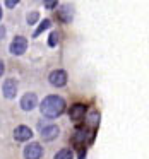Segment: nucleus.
Segmentation results:
<instances>
[{
    "instance_id": "1",
    "label": "nucleus",
    "mask_w": 149,
    "mask_h": 159,
    "mask_svg": "<svg viewBox=\"0 0 149 159\" xmlns=\"http://www.w3.org/2000/svg\"><path fill=\"white\" fill-rule=\"evenodd\" d=\"M40 110H41V113L46 118H57L65 110V101L60 96H55V94L53 96H46L41 101V104H40Z\"/></svg>"
},
{
    "instance_id": "2",
    "label": "nucleus",
    "mask_w": 149,
    "mask_h": 159,
    "mask_svg": "<svg viewBox=\"0 0 149 159\" xmlns=\"http://www.w3.org/2000/svg\"><path fill=\"white\" fill-rule=\"evenodd\" d=\"M9 50H11V53H12V55H16V57L22 55V53L28 50V41H26V38H24V36H16V38L12 39Z\"/></svg>"
},
{
    "instance_id": "3",
    "label": "nucleus",
    "mask_w": 149,
    "mask_h": 159,
    "mask_svg": "<svg viewBox=\"0 0 149 159\" xmlns=\"http://www.w3.org/2000/svg\"><path fill=\"white\" fill-rule=\"evenodd\" d=\"M50 84H53L55 87H63L67 84V72L65 70H53L52 74H50Z\"/></svg>"
},
{
    "instance_id": "4",
    "label": "nucleus",
    "mask_w": 149,
    "mask_h": 159,
    "mask_svg": "<svg viewBox=\"0 0 149 159\" xmlns=\"http://www.w3.org/2000/svg\"><path fill=\"white\" fill-rule=\"evenodd\" d=\"M43 154H45V151L40 144H29L24 149V159H40L43 157Z\"/></svg>"
},
{
    "instance_id": "5",
    "label": "nucleus",
    "mask_w": 149,
    "mask_h": 159,
    "mask_svg": "<svg viewBox=\"0 0 149 159\" xmlns=\"http://www.w3.org/2000/svg\"><path fill=\"white\" fill-rule=\"evenodd\" d=\"M21 106L24 111H31L38 106V96L35 93H26L21 99Z\"/></svg>"
},
{
    "instance_id": "6",
    "label": "nucleus",
    "mask_w": 149,
    "mask_h": 159,
    "mask_svg": "<svg viewBox=\"0 0 149 159\" xmlns=\"http://www.w3.org/2000/svg\"><path fill=\"white\" fill-rule=\"evenodd\" d=\"M2 93H4V96L7 98V99H12V98L17 94V80L16 79H7L4 82V87H2Z\"/></svg>"
},
{
    "instance_id": "7",
    "label": "nucleus",
    "mask_w": 149,
    "mask_h": 159,
    "mask_svg": "<svg viewBox=\"0 0 149 159\" xmlns=\"http://www.w3.org/2000/svg\"><path fill=\"white\" fill-rule=\"evenodd\" d=\"M31 137H33V132H31L29 127H26V125H19V127H16L14 139L17 142H26V140H29Z\"/></svg>"
},
{
    "instance_id": "8",
    "label": "nucleus",
    "mask_w": 149,
    "mask_h": 159,
    "mask_svg": "<svg viewBox=\"0 0 149 159\" xmlns=\"http://www.w3.org/2000/svg\"><path fill=\"white\" fill-rule=\"evenodd\" d=\"M58 134H60V130H58L57 125H48V127H45L41 130V139L50 142V140H53V139L58 137Z\"/></svg>"
},
{
    "instance_id": "9",
    "label": "nucleus",
    "mask_w": 149,
    "mask_h": 159,
    "mask_svg": "<svg viewBox=\"0 0 149 159\" xmlns=\"http://www.w3.org/2000/svg\"><path fill=\"white\" fill-rule=\"evenodd\" d=\"M84 115H86V106L81 103H76L72 108H70V118H72L74 121H79L84 118Z\"/></svg>"
},
{
    "instance_id": "10",
    "label": "nucleus",
    "mask_w": 149,
    "mask_h": 159,
    "mask_svg": "<svg viewBox=\"0 0 149 159\" xmlns=\"http://www.w3.org/2000/svg\"><path fill=\"white\" fill-rule=\"evenodd\" d=\"M74 157V152L70 149H62L55 154V159H72Z\"/></svg>"
},
{
    "instance_id": "11",
    "label": "nucleus",
    "mask_w": 149,
    "mask_h": 159,
    "mask_svg": "<svg viewBox=\"0 0 149 159\" xmlns=\"http://www.w3.org/2000/svg\"><path fill=\"white\" fill-rule=\"evenodd\" d=\"M48 28H50V19H45V21H41V22H40L38 29L35 31V34H33V36H35V38H38V36L41 34V33L45 31V29H48Z\"/></svg>"
},
{
    "instance_id": "12",
    "label": "nucleus",
    "mask_w": 149,
    "mask_h": 159,
    "mask_svg": "<svg viewBox=\"0 0 149 159\" xmlns=\"http://www.w3.org/2000/svg\"><path fill=\"white\" fill-rule=\"evenodd\" d=\"M58 16L62 21H70V17H72V12H70V9H62V11H58Z\"/></svg>"
},
{
    "instance_id": "13",
    "label": "nucleus",
    "mask_w": 149,
    "mask_h": 159,
    "mask_svg": "<svg viewBox=\"0 0 149 159\" xmlns=\"http://www.w3.org/2000/svg\"><path fill=\"white\" fill-rule=\"evenodd\" d=\"M58 45V33H52L48 39V46H57Z\"/></svg>"
},
{
    "instance_id": "14",
    "label": "nucleus",
    "mask_w": 149,
    "mask_h": 159,
    "mask_svg": "<svg viewBox=\"0 0 149 159\" xmlns=\"http://www.w3.org/2000/svg\"><path fill=\"white\" fill-rule=\"evenodd\" d=\"M38 19H40V12H31V14L28 16V22H29V24H35Z\"/></svg>"
},
{
    "instance_id": "15",
    "label": "nucleus",
    "mask_w": 149,
    "mask_h": 159,
    "mask_svg": "<svg viewBox=\"0 0 149 159\" xmlns=\"http://www.w3.org/2000/svg\"><path fill=\"white\" fill-rule=\"evenodd\" d=\"M5 5H7V7H16V5H17V0H7V2H5Z\"/></svg>"
},
{
    "instance_id": "16",
    "label": "nucleus",
    "mask_w": 149,
    "mask_h": 159,
    "mask_svg": "<svg viewBox=\"0 0 149 159\" xmlns=\"http://www.w3.org/2000/svg\"><path fill=\"white\" fill-rule=\"evenodd\" d=\"M45 5L48 9H53V7H57V2H55V0H53V2H45Z\"/></svg>"
},
{
    "instance_id": "17",
    "label": "nucleus",
    "mask_w": 149,
    "mask_h": 159,
    "mask_svg": "<svg viewBox=\"0 0 149 159\" xmlns=\"http://www.w3.org/2000/svg\"><path fill=\"white\" fill-rule=\"evenodd\" d=\"M4 38H5V28L0 26V39H4Z\"/></svg>"
},
{
    "instance_id": "18",
    "label": "nucleus",
    "mask_w": 149,
    "mask_h": 159,
    "mask_svg": "<svg viewBox=\"0 0 149 159\" xmlns=\"http://www.w3.org/2000/svg\"><path fill=\"white\" fill-rule=\"evenodd\" d=\"M4 70H5V65H4V62L0 60V77H2V74H4Z\"/></svg>"
},
{
    "instance_id": "19",
    "label": "nucleus",
    "mask_w": 149,
    "mask_h": 159,
    "mask_svg": "<svg viewBox=\"0 0 149 159\" xmlns=\"http://www.w3.org/2000/svg\"><path fill=\"white\" fill-rule=\"evenodd\" d=\"M0 19H2V7H0Z\"/></svg>"
}]
</instances>
